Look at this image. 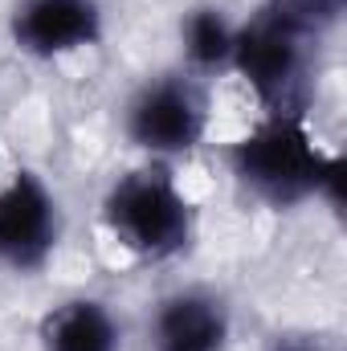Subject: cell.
<instances>
[{"label":"cell","mask_w":347,"mask_h":351,"mask_svg":"<svg viewBox=\"0 0 347 351\" xmlns=\"http://www.w3.org/2000/svg\"><path fill=\"white\" fill-rule=\"evenodd\" d=\"M229 160H233V176L274 208H290L311 196L339 200L344 164L315 147L302 119L270 114L258 131H250L233 147Z\"/></svg>","instance_id":"1"},{"label":"cell","mask_w":347,"mask_h":351,"mask_svg":"<svg viewBox=\"0 0 347 351\" xmlns=\"http://www.w3.org/2000/svg\"><path fill=\"white\" fill-rule=\"evenodd\" d=\"M106 229L131 254L147 262L176 258L192 241V208L180 196L168 172H131L123 176L102 200Z\"/></svg>","instance_id":"2"},{"label":"cell","mask_w":347,"mask_h":351,"mask_svg":"<svg viewBox=\"0 0 347 351\" xmlns=\"http://www.w3.org/2000/svg\"><path fill=\"white\" fill-rule=\"evenodd\" d=\"M229 66L241 70L270 114L302 119L311 98V37L261 8L246 29H237Z\"/></svg>","instance_id":"3"},{"label":"cell","mask_w":347,"mask_h":351,"mask_svg":"<svg viewBox=\"0 0 347 351\" xmlns=\"http://www.w3.org/2000/svg\"><path fill=\"white\" fill-rule=\"evenodd\" d=\"M62 241V208L33 172H16L0 188V265L33 274Z\"/></svg>","instance_id":"4"},{"label":"cell","mask_w":347,"mask_h":351,"mask_svg":"<svg viewBox=\"0 0 347 351\" xmlns=\"http://www.w3.org/2000/svg\"><path fill=\"white\" fill-rule=\"evenodd\" d=\"M208 110L204 94L188 78L147 82L127 106V135L152 156H184L204 139Z\"/></svg>","instance_id":"5"},{"label":"cell","mask_w":347,"mask_h":351,"mask_svg":"<svg viewBox=\"0 0 347 351\" xmlns=\"http://www.w3.org/2000/svg\"><path fill=\"white\" fill-rule=\"evenodd\" d=\"M102 37L98 0H16L12 41L29 58H62Z\"/></svg>","instance_id":"6"},{"label":"cell","mask_w":347,"mask_h":351,"mask_svg":"<svg viewBox=\"0 0 347 351\" xmlns=\"http://www.w3.org/2000/svg\"><path fill=\"white\" fill-rule=\"evenodd\" d=\"M225 339H229V311L208 290L172 294L160 306L152 331L156 351H225Z\"/></svg>","instance_id":"7"},{"label":"cell","mask_w":347,"mask_h":351,"mask_svg":"<svg viewBox=\"0 0 347 351\" xmlns=\"http://www.w3.org/2000/svg\"><path fill=\"white\" fill-rule=\"evenodd\" d=\"M45 351H119V327L94 298H70L41 323Z\"/></svg>","instance_id":"8"},{"label":"cell","mask_w":347,"mask_h":351,"mask_svg":"<svg viewBox=\"0 0 347 351\" xmlns=\"http://www.w3.org/2000/svg\"><path fill=\"white\" fill-rule=\"evenodd\" d=\"M233 37L237 29L225 21L221 8H192L184 21V49L192 66L200 70H221L233 62Z\"/></svg>","instance_id":"9"},{"label":"cell","mask_w":347,"mask_h":351,"mask_svg":"<svg viewBox=\"0 0 347 351\" xmlns=\"http://www.w3.org/2000/svg\"><path fill=\"white\" fill-rule=\"evenodd\" d=\"M344 4L347 0H265V8L302 37H319L323 29H331L344 16Z\"/></svg>","instance_id":"10"},{"label":"cell","mask_w":347,"mask_h":351,"mask_svg":"<svg viewBox=\"0 0 347 351\" xmlns=\"http://www.w3.org/2000/svg\"><path fill=\"white\" fill-rule=\"evenodd\" d=\"M278 351H323L319 343H311V339H278Z\"/></svg>","instance_id":"11"}]
</instances>
